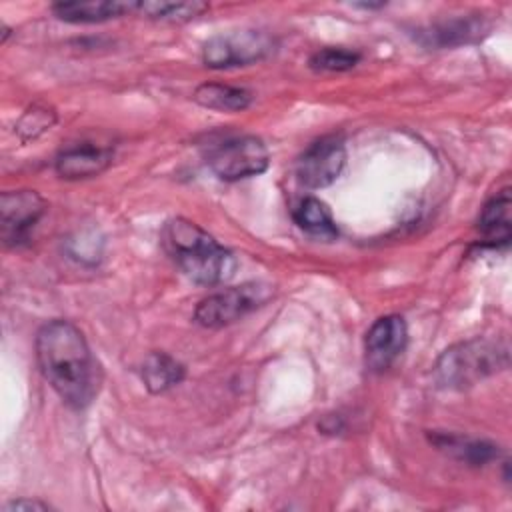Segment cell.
<instances>
[{
  "mask_svg": "<svg viewBox=\"0 0 512 512\" xmlns=\"http://www.w3.org/2000/svg\"><path fill=\"white\" fill-rule=\"evenodd\" d=\"M508 366L506 344L468 340L448 348L436 362V378L446 388H468Z\"/></svg>",
  "mask_w": 512,
  "mask_h": 512,
  "instance_id": "3957f363",
  "label": "cell"
},
{
  "mask_svg": "<svg viewBox=\"0 0 512 512\" xmlns=\"http://www.w3.org/2000/svg\"><path fill=\"white\" fill-rule=\"evenodd\" d=\"M54 16L72 24H98L122 18L136 12V2L124 0H88V2H58L52 6Z\"/></svg>",
  "mask_w": 512,
  "mask_h": 512,
  "instance_id": "8fae6325",
  "label": "cell"
},
{
  "mask_svg": "<svg viewBox=\"0 0 512 512\" xmlns=\"http://www.w3.org/2000/svg\"><path fill=\"white\" fill-rule=\"evenodd\" d=\"M186 376L184 364L166 352H152L142 364V382L152 394L166 392L168 388L180 384Z\"/></svg>",
  "mask_w": 512,
  "mask_h": 512,
  "instance_id": "9a60e30c",
  "label": "cell"
},
{
  "mask_svg": "<svg viewBox=\"0 0 512 512\" xmlns=\"http://www.w3.org/2000/svg\"><path fill=\"white\" fill-rule=\"evenodd\" d=\"M292 218L298 224V228H302L306 234H310L314 238L334 240L338 236V228H336V222H334L330 210L326 208L324 202H320L314 196L302 198L294 206Z\"/></svg>",
  "mask_w": 512,
  "mask_h": 512,
  "instance_id": "5bb4252c",
  "label": "cell"
},
{
  "mask_svg": "<svg viewBox=\"0 0 512 512\" xmlns=\"http://www.w3.org/2000/svg\"><path fill=\"white\" fill-rule=\"evenodd\" d=\"M482 30H484L482 22L474 18H466V20H452V22L432 26L428 32H424V36H428L426 44L446 48V46L474 42Z\"/></svg>",
  "mask_w": 512,
  "mask_h": 512,
  "instance_id": "ac0fdd59",
  "label": "cell"
},
{
  "mask_svg": "<svg viewBox=\"0 0 512 512\" xmlns=\"http://www.w3.org/2000/svg\"><path fill=\"white\" fill-rule=\"evenodd\" d=\"M162 244L176 266L196 284L218 286L234 276V254L186 218H172L164 224Z\"/></svg>",
  "mask_w": 512,
  "mask_h": 512,
  "instance_id": "7a4b0ae2",
  "label": "cell"
},
{
  "mask_svg": "<svg viewBox=\"0 0 512 512\" xmlns=\"http://www.w3.org/2000/svg\"><path fill=\"white\" fill-rule=\"evenodd\" d=\"M274 38L260 30H236L216 34L202 48V62L208 68L224 70L248 66L274 52Z\"/></svg>",
  "mask_w": 512,
  "mask_h": 512,
  "instance_id": "5b68a950",
  "label": "cell"
},
{
  "mask_svg": "<svg viewBox=\"0 0 512 512\" xmlns=\"http://www.w3.org/2000/svg\"><path fill=\"white\" fill-rule=\"evenodd\" d=\"M56 122V114L50 108L44 106H32L30 110H26L22 114V118L16 124V132L20 134V138L24 142L34 140L36 136H40L42 132L50 130V126Z\"/></svg>",
  "mask_w": 512,
  "mask_h": 512,
  "instance_id": "ffe728a7",
  "label": "cell"
},
{
  "mask_svg": "<svg viewBox=\"0 0 512 512\" xmlns=\"http://www.w3.org/2000/svg\"><path fill=\"white\" fill-rule=\"evenodd\" d=\"M480 246L506 248L510 244V190L504 188L490 198L478 216Z\"/></svg>",
  "mask_w": 512,
  "mask_h": 512,
  "instance_id": "7c38bea8",
  "label": "cell"
},
{
  "mask_svg": "<svg viewBox=\"0 0 512 512\" xmlns=\"http://www.w3.org/2000/svg\"><path fill=\"white\" fill-rule=\"evenodd\" d=\"M46 210L44 198L34 190H14L0 196V234L10 246L30 238L32 228Z\"/></svg>",
  "mask_w": 512,
  "mask_h": 512,
  "instance_id": "ba28073f",
  "label": "cell"
},
{
  "mask_svg": "<svg viewBox=\"0 0 512 512\" xmlns=\"http://www.w3.org/2000/svg\"><path fill=\"white\" fill-rule=\"evenodd\" d=\"M112 150L102 148L96 144H74L64 148L56 160L54 168L56 174L64 180H80V178H92L104 172L112 164Z\"/></svg>",
  "mask_w": 512,
  "mask_h": 512,
  "instance_id": "30bf717a",
  "label": "cell"
},
{
  "mask_svg": "<svg viewBox=\"0 0 512 512\" xmlns=\"http://www.w3.org/2000/svg\"><path fill=\"white\" fill-rule=\"evenodd\" d=\"M408 326L402 316L388 314L378 318L364 338V362L372 372H384L404 352Z\"/></svg>",
  "mask_w": 512,
  "mask_h": 512,
  "instance_id": "9c48e42d",
  "label": "cell"
},
{
  "mask_svg": "<svg viewBox=\"0 0 512 512\" xmlns=\"http://www.w3.org/2000/svg\"><path fill=\"white\" fill-rule=\"evenodd\" d=\"M430 442L446 452L448 456L466 462L470 466H484L498 458V446L486 440L478 438H468L460 434H446V432H436L430 436Z\"/></svg>",
  "mask_w": 512,
  "mask_h": 512,
  "instance_id": "4fadbf2b",
  "label": "cell"
},
{
  "mask_svg": "<svg viewBox=\"0 0 512 512\" xmlns=\"http://www.w3.org/2000/svg\"><path fill=\"white\" fill-rule=\"evenodd\" d=\"M346 164V146L340 136H324L312 142L296 162L298 182L306 188L330 186Z\"/></svg>",
  "mask_w": 512,
  "mask_h": 512,
  "instance_id": "52a82bcc",
  "label": "cell"
},
{
  "mask_svg": "<svg viewBox=\"0 0 512 512\" xmlns=\"http://www.w3.org/2000/svg\"><path fill=\"white\" fill-rule=\"evenodd\" d=\"M360 54L346 48H320L310 56V68L318 72H346L360 62Z\"/></svg>",
  "mask_w": 512,
  "mask_h": 512,
  "instance_id": "d6986e66",
  "label": "cell"
},
{
  "mask_svg": "<svg viewBox=\"0 0 512 512\" xmlns=\"http://www.w3.org/2000/svg\"><path fill=\"white\" fill-rule=\"evenodd\" d=\"M354 6H356V8H364V10H376V8H384V4H382V2H380V4H370V2L366 4V2H364V4H354Z\"/></svg>",
  "mask_w": 512,
  "mask_h": 512,
  "instance_id": "7402d4cb",
  "label": "cell"
},
{
  "mask_svg": "<svg viewBox=\"0 0 512 512\" xmlns=\"http://www.w3.org/2000/svg\"><path fill=\"white\" fill-rule=\"evenodd\" d=\"M36 360L44 380L74 410L92 404L102 386V368L84 334L68 320H50L36 334Z\"/></svg>",
  "mask_w": 512,
  "mask_h": 512,
  "instance_id": "6da1fadb",
  "label": "cell"
},
{
  "mask_svg": "<svg viewBox=\"0 0 512 512\" xmlns=\"http://www.w3.org/2000/svg\"><path fill=\"white\" fill-rule=\"evenodd\" d=\"M192 98L196 104L210 110H220V112H240L248 108L252 102V94L246 88L220 84V82L200 84L194 90Z\"/></svg>",
  "mask_w": 512,
  "mask_h": 512,
  "instance_id": "2e32d148",
  "label": "cell"
},
{
  "mask_svg": "<svg viewBox=\"0 0 512 512\" xmlns=\"http://www.w3.org/2000/svg\"><path fill=\"white\" fill-rule=\"evenodd\" d=\"M270 296L272 290L266 284H242L224 288L200 300L194 310V320L204 328H222L256 310Z\"/></svg>",
  "mask_w": 512,
  "mask_h": 512,
  "instance_id": "8992f818",
  "label": "cell"
},
{
  "mask_svg": "<svg viewBox=\"0 0 512 512\" xmlns=\"http://www.w3.org/2000/svg\"><path fill=\"white\" fill-rule=\"evenodd\" d=\"M208 10L206 2H168V0H138L136 12L138 16L162 22H188Z\"/></svg>",
  "mask_w": 512,
  "mask_h": 512,
  "instance_id": "e0dca14e",
  "label": "cell"
},
{
  "mask_svg": "<svg viewBox=\"0 0 512 512\" xmlns=\"http://www.w3.org/2000/svg\"><path fill=\"white\" fill-rule=\"evenodd\" d=\"M208 168L226 182L262 174L270 164L266 144L256 136H236L216 142L206 152Z\"/></svg>",
  "mask_w": 512,
  "mask_h": 512,
  "instance_id": "277c9868",
  "label": "cell"
},
{
  "mask_svg": "<svg viewBox=\"0 0 512 512\" xmlns=\"http://www.w3.org/2000/svg\"><path fill=\"white\" fill-rule=\"evenodd\" d=\"M2 510L4 512H44V510H50V506L46 502H40V500L18 498V500L6 502Z\"/></svg>",
  "mask_w": 512,
  "mask_h": 512,
  "instance_id": "44dd1931",
  "label": "cell"
}]
</instances>
